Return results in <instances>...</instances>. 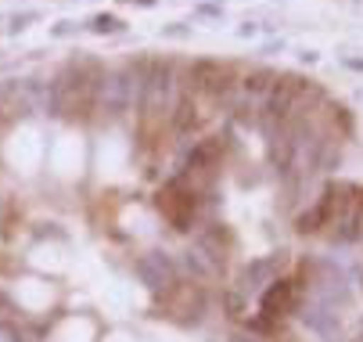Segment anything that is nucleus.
<instances>
[{"label":"nucleus","instance_id":"obj_1","mask_svg":"<svg viewBox=\"0 0 363 342\" xmlns=\"http://www.w3.org/2000/svg\"><path fill=\"white\" fill-rule=\"evenodd\" d=\"M162 296V317L177 321V324H198L201 314H205V292L201 285H169Z\"/></svg>","mask_w":363,"mask_h":342},{"label":"nucleus","instance_id":"obj_2","mask_svg":"<svg viewBox=\"0 0 363 342\" xmlns=\"http://www.w3.org/2000/svg\"><path fill=\"white\" fill-rule=\"evenodd\" d=\"M159 209L169 216V224H173L177 231H187V227H191V220H194V209H198L194 187H187V180H184V177H177V180L162 191Z\"/></svg>","mask_w":363,"mask_h":342},{"label":"nucleus","instance_id":"obj_3","mask_svg":"<svg viewBox=\"0 0 363 342\" xmlns=\"http://www.w3.org/2000/svg\"><path fill=\"white\" fill-rule=\"evenodd\" d=\"M284 256L288 253H274V256H267V260H255V263H248L245 270H241V277H238V292L248 299V296H263V292L277 281V274H281V267H284Z\"/></svg>","mask_w":363,"mask_h":342},{"label":"nucleus","instance_id":"obj_4","mask_svg":"<svg viewBox=\"0 0 363 342\" xmlns=\"http://www.w3.org/2000/svg\"><path fill=\"white\" fill-rule=\"evenodd\" d=\"M137 277L159 296V292H166L169 285H177V263L166 253H147V256L137 260Z\"/></svg>","mask_w":363,"mask_h":342},{"label":"nucleus","instance_id":"obj_5","mask_svg":"<svg viewBox=\"0 0 363 342\" xmlns=\"http://www.w3.org/2000/svg\"><path fill=\"white\" fill-rule=\"evenodd\" d=\"M298 303H302L298 281H274V285L263 292V314H267V317H284V314L298 310Z\"/></svg>","mask_w":363,"mask_h":342},{"label":"nucleus","instance_id":"obj_6","mask_svg":"<svg viewBox=\"0 0 363 342\" xmlns=\"http://www.w3.org/2000/svg\"><path fill=\"white\" fill-rule=\"evenodd\" d=\"M184 263H187V270H191L194 277H216V274H220V263H216V260H209L201 249H191Z\"/></svg>","mask_w":363,"mask_h":342},{"label":"nucleus","instance_id":"obj_7","mask_svg":"<svg viewBox=\"0 0 363 342\" xmlns=\"http://www.w3.org/2000/svg\"><path fill=\"white\" fill-rule=\"evenodd\" d=\"M198 109H194V101H191V97H184V101L177 105V112H173V126L180 130V133H187L194 123H198V116H194Z\"/></svg>","mask_w":363,"mask_h":342},{"label":"nucleus","instance_id":"obj_8","mask_svg":"<svg viewBox=\"0 0 363 342\" xmlns=\"http://www.w3.org/2000/svg\"><path fill=\"white\" fill-rule=\"evenodd\" d=\"M230 342H267V338H259V335H245V331H241V335H234Z\"/></svg>","mask_w":363,"mask_h":342}]
</instances>
